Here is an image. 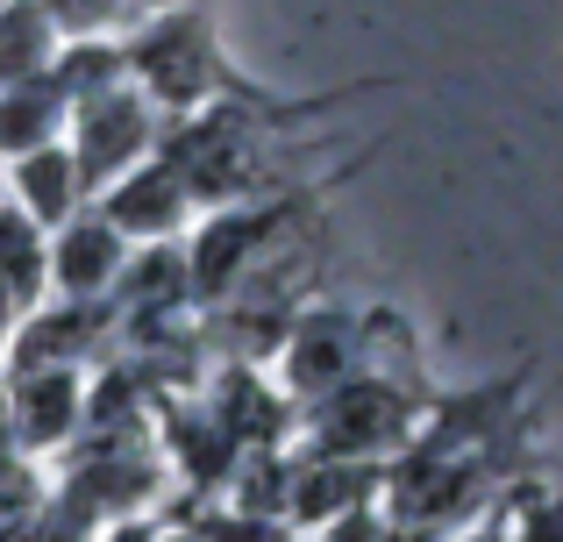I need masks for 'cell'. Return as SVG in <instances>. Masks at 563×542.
Returning a JSON list of instances; mask_svg holds the SVG:
<instances>
[{
	"instance_id": "obj_1",
	"label": "cell",
	"mask_w": 563,
	"mask_h": 542,
	"mask_svg": "<svg viewBox=\"0 0 563 542\" xmlns=\"http://www.w3.org/2000/svg\"><path fill=\"white\" fill-rule=\"evenodd\" d=\"M421 429V400L413 386H393L378 372L343 378L307 407V457H350V464H385V450H407Z\"/></svg>"
},
{
	"instance_id": "obj_2",
	"label": "cell",
	"mask_w": 563,
	"mask_h": 542,
	"mask_svg": "<svg viewBox=\"0 0 563 542\" xmlns=\"http://www.w3.org/2000/svg\"><path fill=\"white\" fill-rule=\"evenodd\" d=\"M214 79H221V57L207 43V29L192 14H157L136 43H129V86L151 100L157 114H200L214 100Z\"/></svg>"
},
{
	"instance_id": "obj_3",
	"label": "cell",
	"mask_w": 563,
	"mask_h": 542,
	"mask_svg": "<svg viewBox=\"0 0 563 542\" xmlns=\"http://www.w3.org/2000/svg\"><path fill=\"white\" fill-rule=\"evenodd\" d=\"M71 129H79L71 157H79L86 200H100L114 179H129L136 165H151V157H157L165 114H157L151 100L136 93V86H114V93H100V100H86V108H71Z\"/></svg>"
},
{
	"instance_id": "obj_4",
	"label": "cell",
	"mask_w": 563,
	"mask_h": 542,
	"mask_svg": "<svg viewBox=\"0 0 563 542\" xmlns=\"http://www.w3.org/2000/svg\"><path fill=\"white\" fill-rule=\"evenodd\" d=\"M364 372V329L350 314H300L278 343V392L314 407L321 392H335L343 378Z\"/></svg>"
},
{
	"instance_id": "obj_5",
	"label": "cell",
	"mask_w": 563,
	"mask_h": 542,
	"mask_svg": "<svg viewBox=\"0 0 563 542\" xmlns=\"http://www.w3.org/2000/svg\"><path fill=\"white\" fill-rule=\"evenodd\" d=\"M8 429L14 450H71L86 429V372H22L8 378Z\"/></svg>"
},
{
	"instance_id": "obj_6",
	"label": "cell",
	"mask_w": 563,
	"mask_h": 542,
	"mask_svg": "<svg viewBox=\"0 0 563 542\" xmlns=\"http://www.w3.org/2000/svg\"><path fill=\"white\" fill-rule=\"evenodd\" d=\"M129 265V236L100 208H79L51 243V286L57 300H108L114 278Z\"/></svg>"
},
{
	"instance_id": "obj_7",
	"label": "cell",
	"mask_w": 563,
	"mask_h": 542,
	"mask_svg": "<svg viewBox=\"0 0 563 542\" xmlns=\"http://www.w3.org/2000/svg\"><path fill=\"white\" fill-rule=\"evenodd\" d=\"M93 208L108 214L122 236L172 243L186 229V214H192V193H186V179H179V165H172V157H151V165H136L129 179H114Z\"/></svg>"
},
{
	"instance_id": "obj_8",
	"label": "cell",
	"mask_w": 563,
	"mask_h": 542,
	"mask_svg": "<svg viewBox=\"0 0 563 542\" xmlns=\"http://www.w3.org/2000/svg\"><path fill=\"white\" fill-rule=\"evenodd\" d=\"M14 193H22V214L36 229H65L71 214L86 208L79 157H71L65 143H51V151H36V157H14Z\"/></svg>"
},
{
	"instance_id": "obj_9",
	"label": "cell",
	"mask_w": 563,
	"mask_h": 542,
	"mask_svg": "<svg viewBox=\"0 0 563 542\" xmlns=\"http://www.w3.org/2000/svg\"><path fill=\"white\" fill-rule=\"evenodd\" d=\"M65 93L51 86V71L43 79H22L0 93V157H36L57 143V129H65Z\"/></svg>"
},
{
	"instance_id": "obj_10",
	"label": "cell",
	"mask_w": 563,
	"mask_h": 542,
	"mask_svg": "<svg viewBox=\"0 0 563 542\" xmlns=\"http://www.w3.org/2000/svg\"><path fill=\"white\" fill-rule=\"evenodd\" d=\"M57 65V29L36 0H8L0 8V86H22V79H43Z\"/></svg>"
},
{
	"instance_id": "obj_11",
	"label": "cell",
	"mask_w": 563,
	"mask_h": 542,
	"mask_svg": "<svg viewBox=\"0 0 563 542\" xmlns=\"http://www.w3.org/2000/svg\"><path fill=\"white\" fill-rule=\"evenodd\" d=\"M0 286L22 300V314H36L43 286H51V243L22 208H0Z\"/></svg>"
},
{
	"instance_id": "obj_12",
	"label": "cell",
	"mask_w": 563,
	"mask_h": 542,
	"mask_svg": "<svg viewBox=\"0 0 563 542\" xmlns=\"http://www.w3.org/2000/svg\"><path fill=\"white\" fill-rule=\"evenodd\" d=\"M51 86L65 93V108H86V100L114 93V86H129V51H114V43H71L65 57L51 65Z\"/></svg>"
},
{
	"instance_id": "obj_13",
	"label": "cell",
	"mask_w": 563,
	"mask_h": 542,
	"mask_svg": "<svg viewBox=\"0 0 563 542\" xmlns=\"http://www.w3.org/2000/svg\"><path fill=\"white\" fill-rule=\"evenodd\" d=\"M186 535H192V542H292V529H286V521L243 515V507H229V500H214V515H200Z\"/></svg>"
},
{
	"instance_id": "obj_14",
	"label": "cell",
	"mask_w": 563,
	"mask_h": 542,
	"mask_svg": "<svg viewBox=\"0 0 563 542\" xmlns=\"http://www.w3.org/2000/svg\"><path fill=\"white\" fill-rule=\"evenodd\" d=\"M36 8L51 14V29H57V36L93 43L108 22H122V14H129V0H36Z\"/></svg>"
},
{
	"instance_id": "obj_15",
	"label": "cell",
	"mask_w": 563,
	"mask_h": 542,
	"mask_svg": "<svg viewBox=\"0 0 563 542\" xmlns=\"http://www.w3.org/2000/svg\"><path fill=\"white\" fill-rule=\"evenodd\" d=\"M507 542H563V493L556 500H521V529Z\"/></svg>"
},
{
	"instance_id": "obj_16",
	"label": "cell",
	"mask_w": 563,
	"mask_h": 542,
	"mask_svg": "<svg viewBox=\"0 0 563 542\" xmlns=\"http://www.w3.org/2000/svg\"><path fill=\"white\" fill-rule=\"evenodd\" d=\"M314 542H393V529H385L378 507H357V515L329 521V529H314Z\"/></svg>"
},
{
	"instance_id": "obj_17",
	"label": "cell",
	"mask_w": 563,
	"mask_h": 542,
	"mask_svg": "<svg viewBox=\"0 0 563 542\" xmlns=\"http://www.w3.org/2000/svg\"><path fill=\"white\" fill-rule=\"evenodd\" d=\"M442 542H507V529H499V521H478L471 535H442Z\"/></svg>"
},
{
	"instance_id": "obj_18",
	"label": "cell",
	"mask_w": 563,
	"mask_h": 542,
	"mask_svg": "<svg viewBox=\"0 0 563 542\" xmlns=\"http://www.w3.org/2000/svg\"><path fill=\"white\" fill-rule=\"evenodd\" d=\"M157 542H192V535H186V529H165V535H157Z\"/></svg>"
}]
</instances>
